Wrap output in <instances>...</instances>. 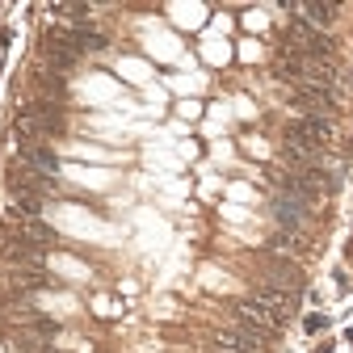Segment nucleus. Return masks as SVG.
Wrapping results in <instances>:
<instances>
[{"instance_id": "obj_3", "label": "nucleus", "mask_w": 353, "mask_h": 353, "mask_svg": "<svg viewBox=\"0 0 353 353\" xmlns=\"http://www.w3.org/2000/svg\"><path fill=\"white\" fill-rule=\"evenodd\" d=\"M9 190H21V194H38V198H47V194H55V176H42V172H34L30 164H13L9 168Z\"/></svg>"}, {"instance_id": "obj_4", "label": "nucleus", "mask_w": 353, "mask_h": 353, "mask_svg": "<svg viewBox=\"0 0 353 353\" xmlns=\"http://www.w3.org/2000/svg\"><path fill=\"white\" fill-rule=\"evenodd\" d=\"M282 152H286V160H290L294 168H324V148H316V143L290 135V130H286V139H282Z\"/></svg>"}, {"instance_id": "obj_1", "label": "nucleus", "mask_w": 353, "mask_h": 353, "mask_svg": "<svg viewBox=\"0 0 353 353\" xmlns=\"http://www.w3.org/2000/svg\"><path fill=\"white\" fill-rule=\"evenodd\" d=\"M55 130H63V114L51 101H30V105H21V114H17V139H30V148H34V143H42L47 135H55Z\"/></svg>"}, {"instance_id": "obj_14", "label": "nucleus", "mask_w": 353, "mask_h": 353, "mask_svg": "<svg viewBox=\"0 0 353 353\" xmlns=\"http://www.w3.org/2000/svg\"><path fill=\"white\" fill-rule=\"evenodd\" d=\"M320 328H328V316L312 312V316H307V332H320Z\"/></svg>"}, {"instance_id": "obj_15", "label": "nucleus", "mask_w": 353, "mask_h": 353, "mask_svg": "<svg viewBox=\"0 0 353 353\" xmlns=\"http://www.w3.org/2000/svg\"><path fill=\"white\" fill-rule=\"evenodd\" d=\"M349 261H353V244H349Z\"/></svg>"}, {"instance_id": "obj_11", "label": "nucleus", "mask_w": 353, "mask_h": 353, "mask_svg": "<svg viewBox=\"0 0 353 353\" xmlns=\"http://www.w3.org/2000/svg\"><path fill=\"white\" fill-rule=\"evenodd\" d=\"M265 274H270V278H278V282H286V290H290V286H299V270H290V265L265 261Z\"/></svg>"}, {"instance_id": "obj_8", "label": "nucleus", "mask_w": 353, "mask_h": 353, "mask_svg": "<svg viewBox=\"0 0 353 353\" xmlns=\"http://www.w3.org/2000/svg\"><path fill=\"white\" fill-rule=\"evenodd\" d=\"M21 164H30V168H34V172H42V176H55V172H59V156H55L47 143L21 148Z\"/></svg>"}, {"instance_id": "obj_9", "label": "nucleus", "mask_w": 353, "mask_h": 353, "mask_svg": "<svg viewBox=\"0 0 353 353\" xmlns=\"http://www.w3.org/2000/svg\"><path fill=\"white\" fill-rule=\"evenodd\" d=\"M214 345L223 349V353H256V345H261V341H256L252 332H244V328H236V324H232V328H223V332L214 336Z\"/></svg>"}, {"instance_id": "obj_7", "label": "nucleus", "mask_w": 353, "mask_h": 353, "mask_svg": "<svg viewBox=\"0 0 353 353\" xmlns=\"http://www.w3.org/2000/svg\"><path fill=\"white\" fill-rule=\"evenodd\" d=\"M290 135H299V139H307V143L324 148V143L332 139V122H328L324 114H307V118H299V122L290 126Z\"/></svg>"}, {"instance_id": "obj_2", "label": "nucleus", "mask_w": 353, "mask_h": 353, "mask_svg": "<svg viewBox=\"0 0 353 353\" xmlns=\"http://www.w3.org/2000/svg\"><path fill=\"white\" fill-rule=\"evenodd\" d=\"M236 328L252 332L256 341H274V336L282 332V316H274L270 307H261V303L244 299V303H236Z\"/></svg>"}, {"instance_id": "obj_5", "label": "nucleus", "mask_w": 353, "mask_h": 353, "mask_svg": "<svg viewBox=\"0 0 353 353\" xmlns=\"http://www.w3.org/2000/svg\"><path fill=\"white\" fill-rule=\"evenodd\" d=\"M270 210H274V219H278L286 232H299V228L307 223V214H312V206H303V202H294V198H286V194H278V198L270 202Z\"/></svg>"}, {"instance_id": "obj_6", "label": "nucleus", "mask_w": 353, "mask_h": 353, "mask_svg": "<svg viewBox=\"0 0 353 353\" xmlns=\"http://www.w3.org/2000/svg\"><path fill=\"white\" fill-rule=\"evenodd\" d=\"M5 286H9V294H30V290H42V286H47V270H30V265H9Z\"/></svg>"}, {"instance_id": "obj_10", "label": "nucleus", "mask_w": 353, "mask_h": 353, "mask_svg": "<svg viewBox=\"0 0 353 353\" xmlns=\"http://www.w3.org/2000/svg\"><path fill=\"white\" fill-rule=\"evenodd\" d=\"M252 303H261V307H270L274 316H290V307H294L290 290H278V286H256Z\"/></svg>"}, {"instance_id": "obj_13", "label": "nucleus", "mask_w": 353, "mask_h": 353, "mask_svg": "<svg viewBox=\"0 0 353 353\" xmlns=\"http://www.w3.org/2000/svg\"><path fill=\"white\" fill-rule=\"evenodd\" d=\"M274 248H290L294 256L303 252V244H299V236H274Z\"/></svg>"}, {"instance_id": "obj_12", "label": "nucleus", "mask_w": 353, "mask_h": 353, "mask_svg": "<svg viewBox=\"0 0 353 353\" xmlns=\"http://www.w3.org/2000/svg\"><path fill=\"white\" fill-rule=\"evenodd\" d=\"M303 13L312 17L316 26H332L336 21V5H303Z\"/></svg>"}]
</instances>
